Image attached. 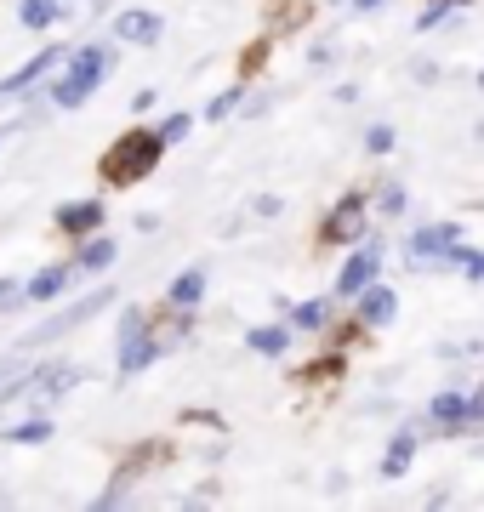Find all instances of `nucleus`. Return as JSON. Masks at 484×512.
I'll return each mask as SVG.
<instances>
[{
  "mask_svg": "<svg viewBox=\"0 0 484 512\" xmlns=\"http://www.w3.org/2000/svg\"><path fill=\"white\" fill-rule=\"evenodd\" d=\"M160 148H166V137H154V131H126V137L103 154V183L126 188V183H137V177H149L154 160H160Z\"/></svg>",
  "mask_w": 484,
  "mask_h": 512,
  "instance_id": "nucleus-1",
  "label": "nucleus"
},
{
  "mask_svg": "<svg viewBox=\"0 0 484 512\" xmlns=\"http://www.w3.org/2000/svg\"><path fill=\"white\" fill-rule=\"evenodd\" d=\"M359 211H365V205L348 200V211H336V217L325 222V239H348V234H354V222H359Z\"/></svg>",
  "mask_w": 484,
  "mask_h": 512,
  "instance_id": "nucleus-2",
  "label": "nucleus"
},
{
  "mask_svg": "<svg viewBox=\"0 0 484 512\" xmlns=\"http://www.w3.org/2000/svg\"><path fill=\"white\" fill-rule=\"evenodd\" d=\"M371 274H376V256H354V262H348V274H342V291H359Z\"/></svg>",
  "mask_w": 484,
  "mask_h": 512,
  "instance_id": "nucleus-3",
  "label": "nucleus"
},
{
  "mask_svg": "<svg viewBox=\"0 0 484 512\" xmlns=\"http://www.w3.org/2000/svg\"><path fill=\"white\" fill-rule=\"evenodd\" d=\"M120 35H126V40H154V18H149V12H131V18L120 23Z\"/></svg>",
  "mask_w": 484,
  "mask_h": 512,
  "instance_id": "nucleus-4",
  "label": "nucleus"
},
{
  "mask_svg": "<svg viewBox=\"0 0 484 512\" xmlns=\"http://www.w3.org/2000/svg\"><path fill=\"white\" fill-rule=\"evenodd\" d=\"M388 313H393V296H388V291H371V302L359 308V319H371V325H382Z\"/></svg>",
  "mask_w": 484,
  "mask_h": 512,
  "instance_id": "nucleus-5",
  "label": "nucleus"
},
{
  "mask_svg": "<svg viewBox=\"0 0 484 512\" xmlns=\"http://www.w3.org/2000/svg\"><path fill=\"white\" fill-rule=\"evenodd\" d=\"M52 18H57L52 0H29V6H23V23H29V29H46Z\"/></svg>",
  "mask_w": 484,
  "mask_h": 512,
  "instance_id": "nucleus-6",
  "label": "nucleus"
},
{
  "mask_svg": "<svg viewBox=\"0 0 484 512\" xmlns=\"http://www.w3.org/2000/svg\"><path fill=\"white\" fill-rule=\"evenodd\" d=\"M86 222H97V205H75V211H63V217H57V228H69V234H80Z\"/></svg>",
  "mask_w": 484,
  "mask_h": 512,
  "instance_id": "nucleus-7",
  "label": "nucleus"
},
{
  "mask_svg": "<svg viewBox=\"0 0 484 512\" xmlns=\"http://www.w3.org/2000/svg\"><path fill=\"white\" fill-rule=\"evenodd\" d=\"M57 291H63V268H52V274H40L35 285H29V296H40V302H52Z\"/></svg>",
  "mask_w": 484,
  "mask_h": 512,
  "instance_id": "nucleus-8",
  "label": "nucleus"
},
{
  "mask_svg": "<svg viewBox=\"0 0 484 512\" xmlns=\"http://www.w3.org/2000/svg\"><path fill=\"white\" fill-rule=\"evenodd\" d=\"M251 348H257V353H280L285 348V330H251Z\"/></svg>",
  "mask_w": 484,
  "mask_h": 512,
  "instance_id": "nucleus-9",
  "label": "nucleus"
},
{
  "mask_svg": "<svg viewBox=\"0 0 484 512\" xmlns=\"http://www.w3.org/2000/svg\"><path fill=\"white\" fill-rule=\"evenodd\" d=\"M171 302H200V274H183L171 285Z\"/></svg>",
  "mask_w": 484,
  "mask_h": 512,
  "instance_id": "nucleus-10",
  "label": "nucleus"
},
{
  "mask_svg": "<svg viewBox=\"0 0 484 512\" xmlns=\"http://www.w3.org/2000/svg\"><path fill=\"white\" fill-rule=\"evenodd\" d=\"M109 256H114V245H109V239H97L92 251H86V262H92V268H103V262H109Z\"/></svg>",
  "mask_w": 484,
  "mask_h": 512,
  "instance_id": "nucleus-11",
  "label": "nucleus"
}]
</instances>
